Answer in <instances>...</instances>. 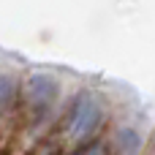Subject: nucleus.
<instances>
[{"label": "nucleus", "instance_id": "nucleus-1", "mask_svg": "<svg viewBox=\"0 0 155 155\" xmlns=\"http://www.w3.org/2000/svg\"><path fill=\"white\" fill-rule=\"evenodd\" d=\"M104 120V109H101V101L93 95V93H84L76 98L71 114H68V134L74 139H87L98 123Z\"/></svg>", "mask_w": 155, "mask_h": 155}, {"label": "nucleus", "instance_id": "nucleus-2", "mask_svg": "<svg viewBox=\"0 0 155 155\" xmlns=\"http://www.w3.org/2000/svg\"><path fill=\"white\" fill-rule=\"evenodd\" d=\"M60 93V84L52 74L41 71V74H33L27 79V101L35 106V109H46Z\"/></svg>", "mask_w": 155, "mask_h": 155}, {"label": "nucleus", "instance_id": "nucleus-3", "mask_svg": "<svg viewBox=\"0 0 155 155\" xmlns=\"http://www.w3.org/2000/svg\"><path fill=\"white\" fill-rule=\"evenodd\" d=\"M14 95H16V82H14V76L0 74V112H5V109L14 104Z\"/></svg>", "mask_w": 155, "mask_h": 155}, {"label": "nucleus", "instance_id": "nucleus-4", "mask_svg": "<svg viewBox=\"0 0 155 155\" xmlns=\"http://www.w3.org/2000/svg\"><path fill=\"white\" fill-rule=\"evenodd\" d=\"M123 142H125V153H128V155L136 153V147H139V136H136L134 131H123V134H120V144H123Z\"/></svg>", "mask_w": 155, "mask_h": 155}, {"label": "nucleus", "instance_id": "nucleus-5", "mask_svg": "<svg viewBox=\"0 0 155 155\" xmlns=\"http://www.w3.org/2000/svg\"><path fill=\"white\" fill-rule=\"evenodd\" d=\"M76 155H106V153H104V147L95 144V147H87V150H82V153H76Z\"/></svg>", "mask_w": 155, "mask_h": 155}]
</instances>
